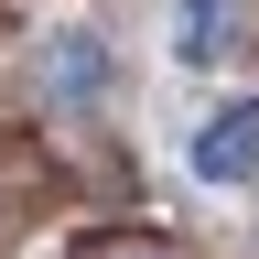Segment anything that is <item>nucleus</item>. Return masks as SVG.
Returning a JSON list of instances; mask_svg holds the SVG:
<instances>
[{
	"instance_id": "nucleus-1",
	"label": "nucleus",
	"mask_w": 259,
	"mask_h": 259,
	"mask_svg": "<svg viewBox=\"0 0 259 259\" xmlns=\"http://www.w3.org/2000/svg\"><path fill=\"white\" fill-rule=\"evenodd\" d=\"M194 173L205 184H259V108H216L194 130Z\"/></svg>"
},
{
	"instance_id": "nucleus-2",
	"label": "nucleus",
	"mask_w": 259,
	"mask_h": 259,
	"mask_svg": "<svg viewBox=\"0 0 259 259\" xmlns=\"http://www.w3.org/2000/svg\"><path fill=\"white\" fill-rule=\"evenodd\" d=\"M227 22H238L227 0H184V44H173V54H194V65H205V54H227Z\"/></svg>"
},
{
	"instance_id": "nucleus-3",
	"label": "nucleus",
	"mask_w": 259,
	"mask_h": 259,
	"mask_svg": "<svg viewBox=\"0 0 259 259\" xmlns=\"http://www.w3.org/2000/svg\"><path fill=\"white\" fill-rule=\"evenodd\" d=\"M76 259H184L173 238H151V227H108V238H87Z\"/></svg>"
},
{
	"instance_id": "nucleus-4",
	"label": "nucleus",
	"mask_w": 259,
	"mask_h": 259,
	"mask_svg": "<svg viewBox=\"0 0 259 259\" xmlns=\"http://www.w3.org/2000/svg\"><path fill=\"white\" fill-rule=\"evenodd\" d=\"M97 76H108V54H97V44H65V54H54V87H65V97H87Z\"/></svg>"
}]
</instances>
